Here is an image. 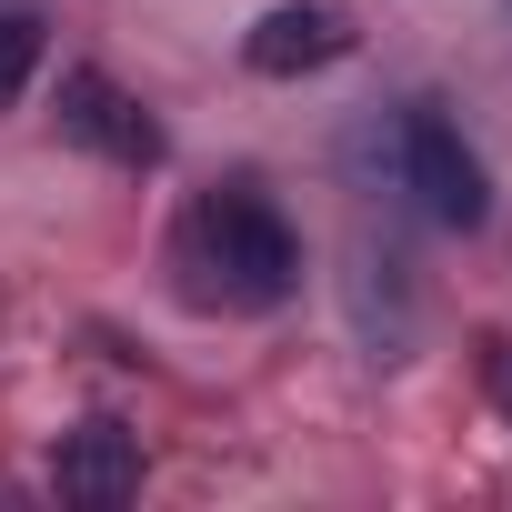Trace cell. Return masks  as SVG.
<instances>
[{
  "mask_svg": "<svg viewBox=\"0 0 512 512\" xmlns=\"http://www.w3.org/2000/svg\"><path fill=\"white\" fill-rule=\"evenodd\" d=\"M181 272H191L201 302L262 312V302H282V292L302 282V241H292V221H282L262 191H211V201H191V221H181Z\"/></svg>",
  "mask_w": 512,
  "mask_h": 512,
  "instance_id": "1",
  "label": "cell"
},
{
  "mask_svg": "<svg viewBox=\"0 0 512 512\" xmlns=\"http://www.w3.org/2000/svg\"><path fill=\"white\" fill-rule=\"evenodd\" d=\"M402 181H412V201H422L442 231H472V221L492 211V181H482L472 141H462L432 101H412V111H402Z\"/></svg>",
  "mask_w": 512,
  "mask_h": 512,
  "instance_id": "2",
  "label": "cell"
},
{
  "mask_svg": "<svg viewBox=\"0 0 512 512\" xmlns=\"http://www.w3.org/2000/svg\"><path fill=\"white\" fill-rule=\"evenodd\" d=\"M61 131L81 151H101L111 171H151L161 161V121L111 81V71H61Z\"/></svg>",
  "mask_w": 512,
  "mask_h": 512,
  "instance_id": "3",
  "label": "cell"
},
{
  "mask_svg": "<svg viewBox=\"0 0 512 512\" xmlns=\"http://www.w3.org/2000/svg\"><path fill=\"white\" fill-rule=\"evenodd\" d=\"M352 51V21L332 11V0H282V11H262L241 31V61L262 81H302V71H332Z\"/></svg>",
  "mask_w": 512,
  "mask_h": 512,
  "instance_id": "4",
  "label": "cell"
},
{
  "mask_svg": "<svg viewBox=\"0 0 512 512\" xmlns=\"http://www.w3.org/2000/svg\"><path fill=\"white\" fill-rule=\"evenodd\" d=\"M51 482H61V502H81V512L131 502V492H141V432H131V422H71L61 452H51Z\"/></svg>",
  "mask_w": 512,
  "mask_h": 512,
  "instance_id": "5",
  "label": "cell"
},
{
  "mask_svg": "<svg viewBox=\"0 0 512 512\" xmlns=\"http://www.w3.org/2000/svg\"><path fill=\"white\" fill-rule=\"evenodd\" d=\"M41 41H51V21H41V11H0V111H11V101L31 91V71H41Z\"/></svg>",
  "mask_w": 512,
  "mask_h": 512,
  "instance_id": "6",
  "label": "cell"
},
{
  "mask_svg": "<svg viewBox=\"0 0 512 512\" xmlns=\"http://www.w3.org/2000/svg\"><path fill=\"white\" fill-rule=\"evenodd\" d=\"M492 382H502V402H512V352H492Z\"/></svg>",
  "mask_w": 512,
  "mask_h": 512,
  "instance_id": "7",
  "label": "cell"
}]
</instances>
